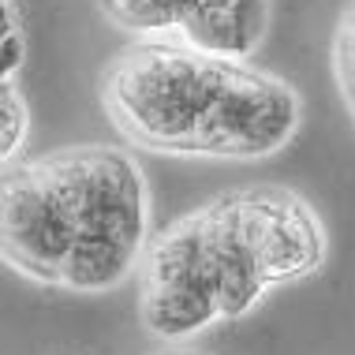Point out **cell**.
<instances>
[{
  "label": "cell",
  "instance_id": "cell-14",
  "mask_svg": "<svg viewBox=\"0 0 355 355\" xmlns=\"http://www.w3.org/2000/svg\"><path fill=\"white\" fill-rule=\"evenodd\" d=\"M19 34V19H15V8L8 4V0H0V42H8V37Z\"/></svg>",
  "mask_w": 355,
  "mask_h": 355
},
{
  "label": "cell",
  "instance_id": "cell-2",
  "mask_svg": "<svg viewBox=\"0 0 355 355\" xmlns=\"http://www.w3.org/2000/svg\"><path fill=\"white\" fill-rule=\"evenodd\" d=\"M64 206L75 239L112 243L128 254L146 239V184L131 153L116 146H83L34 161Z\"/></svg>",
  "mask_w": 355,
  "mask_h": 355
},
{
  "label": "cell",
  "instance_id": "cell-12",
  "mask_svg": "<svg viewBox=\"0 0 355 355\" xmlns=\"http://www.w3.org/2000/svg\"><path fill=\"white\" fill-rule=\"evenodd\" d=\"M333 71H337V83H340V98L355 120V0L344 12L337 42H333Z\"/></svg>",
  "mask_w": 355,
  "mask_h": 355
},
{
  "label": "cell",
  "instance_id": "cell-8",
  "mask_svg": "<svg viewBox=\"0 0 355 355\" xmlns=\"http://www.w3.org/2000/svg\"><path fill=\"white\" fill-rule=\"evenodd\" d=\"M139 318L157 340H187L220 322L217 295L206 284H142Z\"/></svg>",
  "mask_w": 355,
  "mask_h": 355
},
{
  "label": "cell",
  "instance_id": "cell-9",
  "mask_svg": "<svg viewBox=\"0 0 355 355\" xmlns=\"http://www.w3.org/2000/svg\"><path fill=\"white\" fill-rule=\"evenodd\" d=\"M139 254H128L112 243H94V239H75L68 262H64V277L60 288L68 292H86V295H98L116 288L123 277L135 270Z\"/></svg>",
  "mask_w": 355,
  "mask_h": 355
},
{
  "label": "cell",
  "instance_id": "cell-5",
  "mask_svg": "<svg viewBox=\"0 0 355 355\" xmlns=\"http://www.w3.org/2000/svg\"><path fill=\"white\" fill-rule=\"evenodd\" d=\"M236 217L266 288L303 281L325 262L322 220L284 187H254L236 195Z\"/></svg>",
  "mask_w": 355,
  "mask_h": 355
},
{
  "label": "cell",
  "instance_id": "cell-11",
  "mask_svg": "<svg viewBox=\"0 0 355 355\" xmlns=\"http://www.w3.org/2000/svg\"><path fill=\"white\" fill-rule=\"evenodd\" d=\"M26 135V101L19 94L15 79L0 83V165L15 157V150L23 146Z\"/></svg>",
  "mask_w": 355,
  "mask_h": 355
},
{
  "label": "cell",
  "instance_id": "cell-7",
  "mask_svg": "<svg viewBox=\"0 0 355 355\" xmlns=\"http://www.w3.org/2000/svg\"><path fill=\"white\" fill-rule=\"evenodd\" d=\"M270 0H236V4H198L180 26V45L225 64H243L266 37Z\"/></svg>",
  "mask_w": 355,
  "mask_h": 355
},
{
  "label": "cell",
  "instance_id": "cell-4",
  "mask_svg": "<svg viewBox=\"0 0 355 355\" xmlns=\"http://www.w3.org/2000/svg\"><path fill=\"white\" fill-rule=\"evenodd\" d=\"M75 228L37 165L0 172V258L37 284H60Z\"/></svg>",
  "mask_w": 355,
  "mask_h": 355
},
{
  "label": "cell",
  "instance_id": "cell-15",
  "mask_svg": "<svg viewBox=\"0 0 355 355\" xmlns=\"http://www.w3.org/2000/svg\"><path fill=\"white\" fill-rule=\"evenodd\" d=\"M198 4H236V0H198Z\"/></svg>",
  "mask_w": 355,
  "mask_h": 355
},
{
  "label": "cell",
  "instance_id": "cell-6",
  "mask_svg": "<svg viewBox=\"0 0 355 355\" xmlns=\"http://www.w3.org/2000/svg\"><path fill=\"white\" fill-rule=\"evenodd\" d=\"M198 220H202V262L214 284L220 318H243L266 295V281L239 232L236 195L214 198L206 209H198Z\"/></svg>",
  "mask_w": 355,
  "mask_h": 355
},
{
  "label": "cell",
  "instance_id": "cell-10",
  "mask_svg": "<svg viewBox=\"0 0 355 355\" xmlns=\"http://www.w3.org/2000/svg\"><path fill=\"white\" fill-rule=\"evenodd\" d=\"M112 23L135 34H180L184 19L198 8V0H101Z\"/></svg>",
  "mask_w": 355,
  "mask_h": 355
},
{
  "label": "cell",
  "instance_id": "cell-13",
  "mask_svg": "<svg viewBox=\"0 0 355 355\" xmlns=\"http://www.w3.org/2000/svg\"><path fill=\"white\" fill-rule=\"evenodd\" d=\"M19 68H23V34L0 42V83H12Z\"/></svg>",
  "mask_w": 355,
  "mask_h": 355
},
{
  "label": "cell",
  "instance_id": "cell-1",
  "mask_svg": "<svg viewBox=\"0 0 355 355\" xmlns=\"http://www.w3.org/2000/svg\"><path fill=\"white\" fill-rule=\"evenodd\" d=\"M232 64L209 60L187 45L146 42L105 79V105L112 123L131 142L161 153H191L195 131L214 105Z\"/></svg>",
  "mask_w": 355,
  "mask_h": 355
},
{
  "label": "cell",
  "instance_id": "cell-3",
  "mask_svg": "<svg viewBox=\"0 0 355 355\" xmlns=\"http://www.w3.org/2000/svg\"><path fill=\"white\" fill-rule=\"evenodd\" d=\"M303 120V101L284 79L243 64L228 68L214 105L195 131L191 153L225 161H258L292 142Z\"/></svg>",
  "mask_w": 355,
  "mask_h": 355
}]
</instances>
